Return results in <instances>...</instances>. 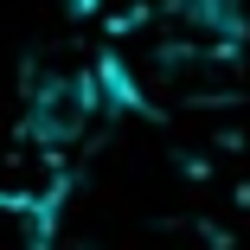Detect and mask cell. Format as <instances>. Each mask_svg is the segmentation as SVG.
<instances>
[{
  "mask_svg": "<svg viewBox=\"0 0 250 250\" xmlns=\"http://www.w3.org/2000/svg\"><path fill=\"white\" fill-rule=\"evenodd\" d=\"M58 7H64V13H96L103 0H58Z\"/></svg>",
  "mask_w": 250,
  "mask_h": 250,
  "instance_id": "3957f363",
  "label": "cell"
},
{
  "mask_svg": "<svg viewBox=\"0 0 250 250\" xmlns=\"http://www.w3.org/2000/svg\"><path fill=\"white\" fill-rule=\"evenodd\" d=\"M109 109H116V96H109L103 71H64V77H45V83L32 90L26 135H32V141H45V147L58 154V147L90 141L96 128L109 122Z\"/></svg>",
  "mask_w": 250,
  "mask_h": 250,
  "instance_id": "6da1fadb",
  "label": "cell"
},
{
  "mask_svg": "<svg viewBox=\"0 0 250 250\" xmlns=\"http://www.w3.org/2000/svg\"><path fill=\"white\" fill-rule=\"evenodd\" d=\"M58 192H20L0 186V250H52Z\"/></svg>",
  "mask_w": 250,
  "mask_h": 250,
  "instance_id": "7a4b0ae2",
  "label": "cell"
}]
</instances>
